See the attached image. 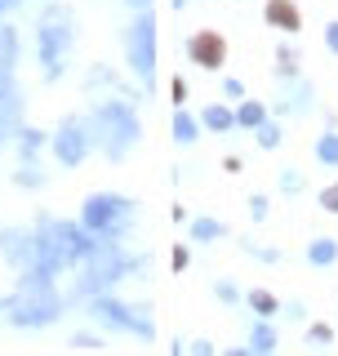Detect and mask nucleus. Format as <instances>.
<instances>
[{
	"label": "nucleus",
	"mask_w": 338,
	"mask_h": 356,
	"mask_svg": "<svg viewBox=\"0 0 338 356\" xmlns=\"http://www.w3.org/2000/svg\"><path fill=\"white\" fill-rule=\"evenodd\" d=\"M89 143H94V129H89V120L67 116L63 125L54 129V161L67 165V170H76V165L89 156Z\"/></svg>",
	"instance_id": "1a4fd4ad"
},
{
	"label": "nucleus",
	"mask_w": 338,
	"mask_h": 356,
	"mask_svg": "<svg viewBox=\"0 0 338 356\" xmlns=\"http://www.w3.org/2000/svg\"><path fill=\"white\" fill-rule=\"evenodd\" d=\"M276 348V330L267 325V321H258L254 334H250V343H245V352H272Z\"/></svg>",
	"instance_id": "6ab92c4d"
},
{
	"label": "nucleus",
	"mask_w": 338,
	"mask_h": 356,
	"mask_svg": "<svg viewBox=\"0 0 338 356\" xmlns=\"http://www.w3.org/2000/svg\"><path fill=\"white\" fill-rule=\"evenodd\" d=\"M187 58L196 67H205V72H223V63H227V40H223L218 31H196V36L187 40Z\"/></svg>",
	"instance_id": "9b49d317"
},
{
	"label": "nucleus",
	"mask_w": 338,
	"mask_h": 356,
	"mask_svg": "<svg viewBox=\"0 0 338 356\" xmlns=\"http://www.w3.org/2000/svg\"><path fill=\"white\" fill-rule=\"evenodd\" d=\"M280 85H294L298 81V54L294 49H289V44H280Z\"/></svg>",
	"instance_id": "5701e85b"
},
{
	"label": "nucleus",
	"mask_w": 338,
	"mask_h": 356,
	"mask_svg": "<svg viewBox=\"0 0 338 356\" xmlns=\"http://www.w3.org/2000/svg\"><path fill=\"white\" fill-rule=\"evenodd\" d=\"M0 259L18 272H27L36 263V232H22V227H0Z\"/></svg>",
	"instance_id": "9d476101"
},
{
	"label": "nucleus",
	"mask_w": 338,
	"mask_h": 356,
	"mask_svg": "<svg viewBox=\"0 0 338 356\" xmlns=\"http://www.w3.org/2000/svg\"><path fill=\"white\" fill-rule=\"evenodd\" d=\"M307 263L312 267H334L338 263V241L334 236H316L307 245Z\"/></svg>",
	"instance_id": "ddd939ff"
},
{
	"label": "nucleus",
	"mask_w": 338,
	"mask_h": 356,
	"mask_svg": "<svg viewBox=\"0 0 338 356\" xmlns=\"http://www.w3.org/2000/svg\"><path fill=\"white\" fill-rule=\"evenodd\" d=\"M72 348H98V339H94V334H76Z\"/></svg>",
	"instance_id": "72a5a7b5"
},
{
	"label": "nucleus",
	"mask_w": 338,
	"mask_h": 356,
	"mask_svg": "<svg viewBox=\"0 0 338 356\" xmlns=\"http://www.w3.org/2000/svg\"><path fill=\"white\" fill-rule=\"evenodd\" d=\"M129 272H138V259H134V254H125L116 241H103V245H98V250L81 263V281H76V294L94 298V294H103V289H111L116 281H125Z\"/></svg>",
	"instance_id": "39448f33"
},
{
	"label": "nucleus",
	"mask_w": 338,
	"mask_h": 356,
	"mask_svg": "<svg viewBox=\"0 0 338 356\" xmlns=\"http://www.w3.org/2000/svg\"><path fill=\"white\" fill-rule=\"evenodd\" d=\"M303 183H307V178H303L298 170H285V174H280V192H289V196H298Z\"/></svg>",
	"instance_id": "a878e982"
},
{
	"label": "nucleus",
	"mask_w": 338,
	"mask_h": 356,
	"mask_svg": "<svg viewBox=\"0 0 338 356\" xmlns=\"http://www.w3.org/2000/svg\"><path fill=\"white\" fill-rule=\"evenodd\" d=\"M0 312H5V303H0Z\"/></svg>",
	"instance_id": "ea45409f"
},
{
	"label": "nucleus",
	"mask_w": 338,
	"mask_h": 356,
	"mask_svg": "<svg viewBox=\"0 0 338 356\" xmlns=\"http://www.w3.org/2000/svg\"><path fill=\"white\" fill-rule=\"evenodd\" d=\"M321 205L330 209V214H338V183H330V187L321 192Z\"/></svg>",
	"instance_id": "cd10ccee"
},
{
	"label": "nucleus",
	"mask_w": 338,
	"mask_h": 356,
	"mask_svg": "<svg viewBox=\"0 0 338 356\" xmlns=\"http://www.w3.org/2000/svg\"><path fill=\"white\" fill-rule=\"evenodd\" d=\"M307 339H312V343H330L334 330H330V325H307Z\"/></svg>",
	"instance_id": "c85d7f7f"
},
{
	"label": "nucleus",
	"mask_w": 338,
	"mask_h": 356,
	"mask_svg": "<svg viewBox=\"0 0 338 356\" xmlns=\"http://www.w3.org/2000/svg\"><path fill=\"white\" fill-rule=\"evenodd\" d=\"M223 94H227V98H241L245 89H241V81H223Z\"/></svg>",
	"instance_id": "c9c22d12"
},
{
	"label": "nucleus",
	"mask_w": 338,
	"mask_h": 356,
	"mask_svg": "<svg viewBox=\"0 0 338 356\" xmlns=\"http://www.w3.org/2000/svg\"><path fill=\"white\" fill-rule=\"evenodd\" d=\"M40 67L45 81H63L67 58H72V40H76V18L67 5H45L40 14Z\"/></svg>",
	"instance_id": "20e7f679"
},
{
	"label": "nucleus",
	"mask_w": 338,
	"mask_h": 356,
	"mask_svg": "<svg viewBox=\"0 0 338 356\" xmlns=\"http://www.w3.org/2000/svg\"><path fill=\"white\" fill-rule=\"evenodd\" d=\"M325 44H330V54H338V18L325 22Z\"/></svg>",
	"instance_id": "c756f323"
},
{
	"label": "nucleus",
	"mask_w": 338,
	"mask_h": 356,
	"mask_svg": "<svg viewBox=\"0 0 338 356\" xmlns=\"http://www.w3.org/2000/svg\"><path fill=\"white\" fill-rule=\"evenodd\" d=\"M129 5H134V9H147V5H152V0H129Z\"/></svg>",
	"instance_id": "4c0bfd02"
},
{
	"label": "nucleus",
	"mask_w": 338,
	"mask_h": 356,
	"mask_svg": "<svg viewBox=\"0 0 338 356\" xmlns=\"http://www.w3.org/2000/svg\"><path fill=\"white\" fill-rule=\"evenodd\" d=\"M254 134H258V147H267V152L280 147V125H272V120H263V125H258Z\"/></svg>",
	"instance_id": "393cba45"
},
{
	"label": "nucleus",
	"mask_w": 338,
	"mask_h": 356,
	"mask_svg": "<svg viewBox=\"0 0 338 356\" xmlns=\"http://www.w3.org/2000/svg\"><path fill=\"white\" fill-rule=\"evenodd\" d=\"M196 134H200V125L187 116V111H174V143L178 147H191L196 143Z\"/></svg>",
	"instance_id": "2eb2a0df"
},
{
	"label": "nucleus",
	"mask_w": 338,
	"mask_h": 356,
	"mask_svg": "<svg viewBox=\"0 0 338 356\" xmlns=\"http://www.w3.org/2000/svg\"><path fill=\"white\" fill-rule=\"evenodd\" d=\"M316 161H321V165H334V170H338V129H334V125L316 138Z\"/></svg>",
	"instance_id": "dca6fc26"
},
{
	"label": "nucleus",
	"mask_w": 338,
	"mask_h": 356,
	"mask_svg": "<svg viewBox=\"0 0 338 356\" xmlns=\"http://www.w3.org/2000/svg\"><path fill=\"white\" fill-rule=\"evenodd\" d=\"M18 94H9V98H0V143H5V134H14L18 129Z\"/></svg>",
	"instance_id": "a211bd4d"
},
{
	"label": "nucleus",
	"mask_w": 338,
	"mask_h": 356,
	"mask_svg": "<svg viewBox=\"0 0 338 356\" xmlns=\"http://www.w3.org/2000/svg\"><path fill=\"white\" fill-rule=\"evenodd\" d=\"M250 307L258 312V316H276V312H280L276 294H267V289H254V294H250Z\"/></svg>",
	"instance_id": "b1692460"
},
{
	"label": "nucleus",
	"mask_w": 338,
	"mask_h": 356,
	"mask_svg": "<svg viewBox=\"0 0 338 356\" xmlns=\"http://www.w3.org/2000/svg\"><path fill=\"white\" fill-rule=\"evenodd\" d=\"M5 312H9V325L40 330V325H49V321L63 316V294L54 289V276L22 272V285H18V294L5 303Z\"/></svg>",
	"instance_id": "f03ea898"
},
{
	"label": "nucleus",
	"mask_w": 338,
	"mask_h": 356,
	"mask_svg": "<svg viewBox=\"0 0 338 356\" xmlns=\"http://www.w3.org/2000/svg\"><path fill=\"white\" fill-rule=\"evenodd\" d=\"M103 245V236L85 227V222H67V218H40L36 222V263L27 272L40 276H58L67 267H81L89 254Z\"/></svg>",
	"instance_id": "f257e3e1"
},
{
	"label": "nucleus",
	"mask_w": 338,
	"mask_h": 356,
	"mask_svg": "<svg viewBox=\"0 0 338 356\" xmlns=\"http://www.w3.org/2000/svg\"><path fill=\"white\" fill-rule=\"evenodd\" d=\"M18 5H22V0H0V18H5L9 9H18Z\"/></svg>",
	"instance_id": "e433bc0d"
},
{
	"label": "nucleus",
	"mask_w": 338,
	"mask_h": 356,
	"mask_svg": "<svg viewBox=\"0 0 338 356\" xmlns=\"http://www.w3.org/2000/svg\"><path fill=\"white\" fill-rule=\"evenodd\" d=\"M45 183V178H40V170H36V165H22V170H18V187H40Z\"/></svg>",
	"instance_id": "bb28decb"
},
{
	"label": "nucleus",
	"mask_w": 338,
	"mask_h": 356,
	"mask_svg": "<svg viewBox=\"0 0 338 356\" xmlns=\"http://www.w3.org/2000/svg\"><path fill=\"white\" fill-rule=\"evenodd\" d=\"M250 214L254 218H267V196H250Z\"/></svg>",
	"instance_id": "2f4dec72"
},
{
	"label": "nucleus",
	"mask_w": 338,
	"mask_h": 356,
	"mask_svg": "<svg viewBox=\"0 0 338 356\" xmlns=\"http://www.w3.org/2000/svg\"><path fill=\"white\" fill-rule=\"evenodd\" d=\"M89 129H94V143L107 152V161H125L143 138L138 111H134L125 98H107V103L89 116Z\"/></svg>",
	"instance_id": "7ed1b4c3"
},
{
	"label": "nucleus",
	"mask_w": 338,
	"mask_h": 356,
	"mask_svg": "<svg viewBox=\"0 0 338 356\" xmlns=\"http://www.w3.org/2000/svg\"><path fill=\"white\" fill-rule=\"evenodd\" d=\"M200 125H205V129H214V134H227V129L236 125V111H232V107H223V103H214V107H205Z\"/></svg>",
	"instance_id": "4468645a"
},
{
	"label": "nucleus",
	"mask_w": 338,
	"mask_h": 356,
	"mask_svg": "<svg viewBox=\"0 0 338 356\" xmlns=\"http://www.w3.org/2000/svg\"><path fill=\"white\" fill-rule=\"evenodd\" d=\"M40 143H45L40 129H22L18 134V156H22V161H36V156H40Z\"/></svg>",
	"instance_id": "4be33fe9"
},
{
	"label": "nucleus",
	"mask_w": 338,
	"mask_h": 356,
	"mask_svg": "<svg viewBox=\"0 0 338 356\" xmlns=\"http://www.w3.org/2000/svg\"><path fill=\"white\" fill-rule=\"evenodd\" d=\"M125 54H129L134 76H138V81L152 89V81H156V18L147 14V9H138V18L129 22V31H125Z\"/></svg>",
	"instance_id": "6e6552de"
},
{
	"label": "nucleus",
	"mask_w": 338,
	"mask_h": 356,
	"mask_svg": "<svg viewBox=\"0 0 338 356\" xmlns=\"http://www.w3.org/2000/svg\"><path fill=\"white\" fill-rule=\"evenodd\" d=\"M134 214H138V205H134L129 196H116V192H98V196H89L81 205V222L94 232V236H103V241L129 236Z\"/></svg>",
	"instance_id": "423d86ee"
},
{
	"label": "nucleus",
	"mask_w": 338,
	"mask_h": 356,
	"mask_svg": "<svg viewBox=\"0 0 338 356\" xmlns=\"http://www.w3.org/2000/svg\"><path fill=\"white\" fill-rule=\"evenodd\" d=\"M14 63H18V31L14 27H0V67L14 72Z\"/></svg>",
	"instance_id": "f3484780"
},
{
	"label": "nucleus",
	"mask_w": 338,
	"mask_h": 356,
	"mask_svg": "<svg viewBox=\"0 0 338 356\" xmlns=\"http://www.w3.org/2000/svg\"><path fill=\"white\" fill-rule=\"evenodd\" d=\"M174 5H178V9H187V5H191V0H174Z\"/></svg>",
	"instance_id": "58836bf2"
},
{
	"label": "nucleus",
	"mask_w": 338,
	"mask_h": 356,
	"mask_svg": "<svg viewBox=\"0 0 338 356\" xmlns=\"http://www.w3.org/2000/svg\"><path fill=\"white\" fill-rule=\"evenodd\" d=\"M263 120H267V107H263V103H254V98H250V103H241V107H236V125H245V129H258Z\"/></svg>",
	"instance_id": "aec40b11"
},
{
	"label": "nucleus",
	"mask_w": 338,
	"mask_h": 356,
	"mask_svg": "<svg viewBox=\"0 0 338 356\" xmlns=\"http://www.w3.org/2000/svg\"><path fill=\"white\" fill-rule=\"evenodd\" d=\"M89 316L103 321V325H111V330H129L134 339H152V334H156L147 307H129V303H120V298H111V294H94V298H89Z\"/></svg>",
	"instance_id": "0eeeda50"
},
{
	"label": "nucleus",
	"mask_w": 338,
	"mask_h": 356,
	"mask_svg": "<svg viewBox=\"0 0 338 356\" xmlns=\"http://www.w3.org/2000/svg\"><path fill=\"white\" fill-rule=\"evenodd\" d=\"M9 94H14V81H9V72L0 67V98H9Z\"/></svg>",
	"instance_id": "f704fd0d"
},
{
	"label": "nucleus",
	"mask_w": 338,
	"mask_h": 356,
	"mask_svg": "<svg viewBox=\"0 0 338 356\" xmlns=\"http://www.w3.org/2000/svg\"><path fill=\"white\" fill-rule=\"evenodd\" d=\"M214 294H218L223 303H236V298H241V294H236V285H232V281H223L218 289H214Z\"/></svg>",
	"instance_id": "7c9ffc66"
},
{
	"label": "nucleus",
	"mask_w": 338,
	"mask_h": 356,
	"mask_svg": "<svg viewBox=\"0 0 338 356\" xmlns=\"http://www.w3.org/2000/svg\"><path fill=\"white\" fill-rule=\"evenodd\" d=\"M191 263V254H187V245H178V250H174V272H183V267Z\"/></svg>",
	"instance_id": "473e14b6"
},
{
	"label": "nucleus",
	"mask_w": 338,
	"mask_h": 356,
	"mask_svg": "<svg viewBox=\"0 0 338 356\" xmlns=\"http://www.w3.org/2000/svg\"><path fill=\"white\" fill-rule=\"evenodd\" d=\"M218 236H227V227H223L218 218H196L191 222V241L205 245V241H218Z\"/></svg>",
	"instance_id": "412c9836"
},
{
	"label": "nucleus",
	"mask_w": 338,
	"mask_h": 356,
	"mask_svg": "<svg viewBox=\"0 0 338 356\" xmlns=\"http://www.w3.org/2000/svg\"><path fill=\"white\" fill-rule=\"evenodd\" d=\"M267 22L276 31H285V36H298L303 31V14H298L294 0H267Z\"/></svg>",
	"instance_id": "f8f14e48"
}]
</instances>
